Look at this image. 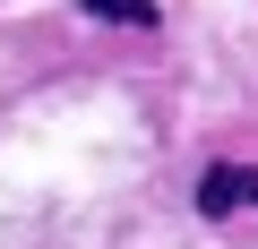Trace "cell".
Wrapping results in <instances>:
<instances>
[{"mask_svg": "<svg viewBox=\"0 0 258 249\" xmlns=\"http://www.w3.org/2000/svg\"><path fill=\"white\" fill-rule=\"evenodd\" d=\"M241 206H258V163H215L198 181V215H241Z\"/></svg>", "mask_w": 258, "mask_h": 249, "instance_id": "cell-1", "label": "cell"}, {"mask_svg": "<svg viewBox=\"0 0 258 249\" xmlns=\"http://www.w3.org/2000/svg\"><path fill=\"white\" fill-rule=\"evenodd\" d=\"M95 18H120V26H155V0H86Z\"/></svg>", "mask_w": 258, "mask_h": 249, "instance_id": "cell-2", "label": "cell"}]
</instances>
